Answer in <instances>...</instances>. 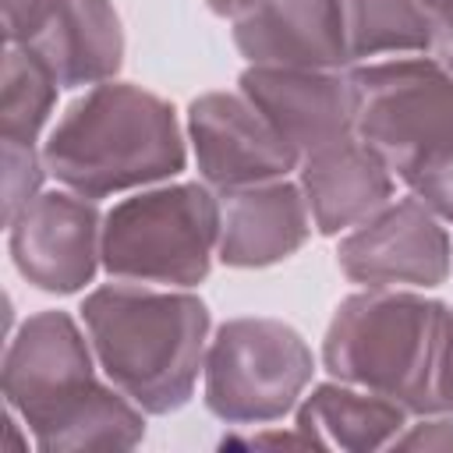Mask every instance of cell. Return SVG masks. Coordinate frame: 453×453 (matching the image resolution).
Masks as SVG:
<instances>
[{
    "label": "cell",
    "instance_id": "cb8c5ba5",
    "mask_svg": "<svg viewBox=\"0 0 453 453\" xmlns=\"http://www.w3.org/2000/svg\"><path fill=\"white\" fill-rule=\"evenodd\" d=\"M428 25H432V35H435V46L442 42H453V0H418ZM432 46V50H435Z\"/></svg>",
    "mask_w": 453,
    "mask_h": 453
},
{
    "label": "cell",
    "instance_id": "9c48e42d",
    "mask_svg": "<svg viewBox=\"0 0 453 453\" xmlns=\"http://www.w3.org/2000/svg\"><path fill=\"white\" fill-rule=\"evenodd\" d=\"M336 262L365 287H439L449 276V237L442 219L411 195L354 226L340 241Z\"/></svg>",
    "mask_w": 453,
    "mask_h": 453
},
{
    "label": "cell",
    "instance_id": "484cf974",
    "mask_svg": "<svg viewBox=\"0 0 453 453\" xmlns=\"http://www.w3.org/2000/svg\"><path fill=\"white\" fill-rule=\"evenodd\" d=\"M205 4H209V11H212V14H219V18H230V21H234V18H237L251 0H205Z\"/></svg>",
    "mask_w": 453,
    "mask_h": 453
},
{
    "label": "cell",
    "instance_id": "7c38bea8",
    "mask_svg": "<svg viewBox=\"0 0 453 453\" xmlns=\"http://www.w3.org/2000/svg\"><path fill=\"white\" fill-rule=\"evenodd\" d=\"M234 42L248 64L326 67L350 64L340 0H251L234 18Z\"/></svg>",
    "mask_w": 453,
    "mask_h": 453
},
{
    "label": "cell",
    "instance_id": "ac0fdd59",
    "mask_svg": "<svg viewBox=\"0 0 453 453\" xmlns=\"http://www.w3.org/2000/svg\"><path fill=\"white\" fill-rule=\"evenodd\" d=\"M350 60L432 53L435 35L418 0H340Z\"/></svg>",
    "mask_w": 453,
    "mask_h": 453
},
{
    "label": "cell",
    "instance_id": "30bf717a",
    "mask_svg": "<svg viewBox=\"0 0 453 453\" xmlns=\"http://www.w3.org/2000/svg\"><path fill=\"white\" fill-rule=\"evenodd\" d=\"M188 138L198 177L219 191L280 180L301 159L244 92L198 96L188 110Z\"/></svg>",
    "mask_w": 453,
    "mask_h": 453
},
{
    "label": "cell",
    "instance_id": "7402d4cb",
    "mask_svg": "<svg viewBox=\"0 0 453 453\" xmlns=\"http://www.w3.org/2000/svg\"><path fill=\"white\" fill-rule=\"evenodd\" d=\"M389 446H393V449L449 453V449H453V418H442V414H421V421L411 425L407 432H400Z\"/></svg>",
    "mask_w": 453,
    "mask_h": 453
},
{
    "label": "cell",
    "instance_id": "277c9868",
    "mask_svg": "<svg viewBox=\"0 0 453 453\" xmlns=\"http://www.w3.org/2000/svg\"><path fill=\"white\" fill-rule=\"evenodd\" d=\"M219 251V198L209 184H163L103 216V269L131 283L195 287Z\"/></svg>",
    "mask_w": 453,
    "mask_h": 453
},
{
    "label": "cell",
    "instance_id": "d6986e66",
    "mask_svg": "<svg viewBox=\"0 0 453 453\" xmlns=\"http://www.w3.org/2000/svg\"><path fill=\"white\" fill-rule=\"evenodd\" d=\"M57 92L60 81L53 78V71L28 46L7 42L0 74V138L35 145L53 117Z\"/></svg>",
    "mask_w": 453,
    "mask_h": 453
},
{
    "label": "cell",
    "instance_id": "ba28073f",
    "mask_svg": "<svg viewBox=\"0 0 453 453\" xmlns=\"http://www.w3.org/2000/svg\"><path fill=\"white\" fill-rule=\"evenodd\" d=\"M18 273L50 294H74L92 283L103 262V216L96 198L78 191H39L11 223Z\"/></svg>",
    "mask_w": 453,
    "mask_h": 453
},
{
    "label": "cell",
    "instance_id": "6da1fadb",
    "mask_svg": "<svg viewBox=\"0 0 453 453\" xmlns=\"http://www.w3.org/2000/svg\"><path fill=\"white\" fill-rule=\"evenodd\" d=\"M81 322L106 379L145 414L191 400L209 347V311L195 294L124 280L92 290Z\"/></svg>",
    "mask_w": 453,
    "mask_h": 453
},
{
    "label": "cell",
    "instance_id": "5bb4252c",
    "mask_svg": "<svg viewBox=\"0 0 453 453\" xmlns=\"http://www.w3.org/2000/svg\"><path fill=\"white\" fill-rule=\"evenodd\" d=\"M389 163L357 134L340 138L311 156L301 166V191L319 234H340L361 226L375 216L393 195Z\"/></svg>",
    "mask_w": 453,
    "mask_h": 453
},
{
    "label": "cell",
    "instance_id": "44dd1931",
    "mask_svg": "<svg viewBox=\"0 0 453 453\" xmlns=\"http://www.w3.org/2000/svg\"><path fill=\"white\" fill-rule=\"evenodd\" d=\"M407 184L439 219L453 223V152L442 156L439 163L425 166L421 173H414Z\"/></svg>",
    "mask_w": 453,
    "mask_h": 453
},
{
    "label": "cell",
    "instance_id": "3957f363",
    "mask_svg": "<svg viewBox=\"0 0 453 453\" xmlns=\"http://www.w3.org/2000/svg\"><path fill=\"white\" fill-rule=\"evenodd\" d=\"M446 304L389 287L350 294L322 343L333 379L375 389L411 414H449L442 396Z\"/></svg>",
    "mask_w": 453,
    "mask_h": 453
},
{
    "label": "cell",
    "instance_id": "4316f807",
    "mask_svg": "<svg viewBox=\"0 0 453 453\" xmlns=\"http://www.w3.org/2000/svg\"><path fill=\"white\" fill-rule=\"evenodd\" d=\"M432 53H435V57H439V60H442L449 71H453V42H442V46H435Z\"/></svg>",
    "mask_w": 453,
    "mask_h": 453
},
{
    "label": "cell",
    "instance_id": "52a82bcc",
    "mask_svg": "<svg viewBox=\"0 0 453 453\" xmlns=\"http://www.w3.org/2000/svg\"><path fill=\"white\" fill-rule=\"evenodd\" d=\"M92 340L78 329L67 311L32 315L11 340L4 354V396L11 414L35 432L60 407L81 396L96 379Z\"/></svg>",
    "mask_w": 453,
    "mask_h": 453
},
{
    "label": "cell",
    "instance_id": "ffe728a7",
    "mask_svg": "<svg viewBox=\"0 0 453 453\" xmlns=\"http://www.w3.org/2000/svg\"><path fill=\"white\" fill-rule=\"evenodd\" d=\"M0 149H4V219L11 223L39 195L46 159L35 152V145H21L7 138H0Z\"/></svg>",
    "mask_w": 453,
    "mask_h": 453
},
{
    "label": "cell",
    "instance_id": "8fae6325",
    "mask_svg": "<svg viewBox=\"0 0 453 453\" xmlns=\"http://www.w3.org/2000/svg\"><path fill=\"white\" fill-rule=\"evenodd\" d=\"M241 92L297 156L350 138L357 124V92L340 71L251 64L241 74Z\"/></svg>",
    "mask_w": 453,
    "mask_h": 453
},
{
    "label": "cell",
    "instance_id": "5b68a950",
    "mask_svg": "<svg viewBox=\"0 0 453 453\" xmlns=\"http://www.w3.org/2000/svg\"><path fill=\"white\" fill-rule=\"evenodd\" d=\"M354 134L368 142L400 180L453 152V71L435 53L361 60Z\"/></svg>",
    "mask_w": 453,
    "mask_h": 453
},
{
    "label": "cell",
    "instance_id": "8992f818",
    "mask_svg": "<svg viewBox=\"0 0 453 453\" xmlns=\"http://www.w3.org/2000/svg\"><path fill=\"white\" fill-rule=\"evenodd\" d=\"M205 407L230 425H262L290 414L311 382L315 357L304 336L280 319H230L205 347Z\"/></svg>",
    "mask_w": 453,
    "mask_h": 453
},
{
    "label": "cell",
    "instance_id": "4fadbf2b",
    "mask_svg": "<svg viewBox=\"0 0 453 453\" xmlns=\"http://www.w3.org/2000/svg\"><path fill=\"white\" fill-rule=\"evenodd\" d=\"M311 234V212L301 184L265 180L223 191L219 258L234 269H262L290 258Z\"/></svg>",
    "mask_w": 453,
    "mask_h": 453
},
{
    "label": "cell",
    "instance_id": "d4e9b609",
    "mask_svg": "<svg viewBox=\"0 0 453 453\" xmlns=\"http://www.w3.org/2000/svg\"><path fill=\"white\" fill-rule=\"evenodd\" d=\"M442 396H446V411H453V308L446 311V340H442Z\"/></svg>",
    "mask_w": 453,
    "mask_h": 453
},
{
    "label": "cell",
    "instance_id": "2e32d148",
    "mask_svg": "<svg viewBox=\"0 0 453 453\" xmlns=\"http://www.w3.org/2000/svg\"><path fill=\"white\" fill-rule=\"evenodd\" d=\"M407 407L350 382H322L315 386L301 407H297V432L308 435L311 446H340L350 453L361 449H379L389 446L403 425H407Z\"/></svg>",
    "mask_w": 453,
    "mask_h": 453
},
{
    "label": "cell",
    "instance_id": "7a4b0ae2",
    "mask_svg": "<svg viewBox=\"0 0 453 453\" xmlns=\"http://www.w3.org/2000/svg\"><path fill=\"white\" fill-rule=\"evenodd\" d=\"M42 159L64 188L106 198L180 173L188 156L166 99L127 81H99L57 120Z\"/></svg>",
    "mask_w": 453,
    "mask_h": 453
},
{
    "label": "cell",
    "instance_id": "e0dca14e",
    "mask_svg": "<svg viewBox=\"0 0 453 453\" xmlns=\"http://www.w3.org/2000/svg\"><path fill=\"white\" fill-rule=\"evenodd\" d=\"M32 435L39 449H131L145 435V418L127 393L92 382Z\"/></svg>",
    "mask_w": 453,
    "mask_h": 453
},
{
    "label": "cell",
    "instance_id": "603a6c76",
    "mask_svg": "<svg viewBox=\"0 0 453 453\" xmlns=\"http://www.w3.org/2000/svg\"><path fill=\"white\" fill-rule=\"evenodd\" d=\"M53 0H4V39L25 46L46 21Z\"/></svg>",
    "mask_w": 453,
    "mask_h": 453
},
{
    "label": "cell",
    "instance_id": "9a60e30c",
    "mask_svg": "<svg viewBox=\"0 0 453 453\" xmlns=\"http://www.w3.org/2000/svg\"><path fill=\"white\" fill-rule=\"evenodd\" d=\"M25 46L53 71L60 88H81L117 74L124 28L110 0H53L46 21Z\"/></svg>",
    "mask_w": 453,
    "mask_h": 453
}]
</instances>
